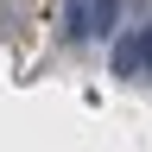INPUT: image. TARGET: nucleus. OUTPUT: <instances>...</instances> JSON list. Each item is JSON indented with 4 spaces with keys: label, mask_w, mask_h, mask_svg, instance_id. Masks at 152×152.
I'll return each instance as SVG.
<instances>
[{
    "label": "nucleus",
    "mask_w": 152,
    "mask_h": 152,
    "mask_svg": "<svg viewBox=\"0 0 152 152\" xmlns=\"http://www.w3.org/2000/svg\"><path fill=\"white\" fill-rule=\"evenodd\" d=\"M108 70H114V76H140V70H152V26L127 32V38H114V51H108Z\"/></svg>",
    "instance_id": "nucleus-1"
},
{
    "label": "nucleus",
    "mask_w": 152,
    "mask_h": 152,
    "mask_svg": "<svg viewBox=\"0 0 152 152\" xmlns=\"http://www.w3.org/2000/svg\"><path fill=\"white\" fill-rule=\"evenodd\" d=\"M114 19H121V0H95V7H89V26H83V32L108 38V32H114Z\"/></svg>",
    "instance_id": "nucleus-2"
},
{
    "label": "nucleus",
    "mask_w": 152,
    "mask_h": 152,
    "mask_svg": "<svg viewBox=\"0 0 152 152\" xmlns=\"http://www.w3.org/2000/svg\"><path fill=\"white\" fill-rule=\"evenodd\" d=\"M89 7H95V0H64V32L70 38H89L83 26H89Z\"/></svg>",
    "instance_id": "nucleus-3"
}]
</instances>
